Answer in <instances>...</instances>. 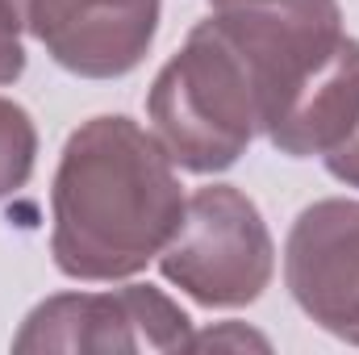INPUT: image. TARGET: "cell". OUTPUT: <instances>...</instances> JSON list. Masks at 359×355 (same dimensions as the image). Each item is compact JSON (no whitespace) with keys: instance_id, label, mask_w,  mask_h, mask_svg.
I'll return each instance as SVG.
<instances>
[{"instance_id":"11","label":"cell","mask_w":359,"mask_h":355,"mask_svg":"<svg viewBox=\"0 0 359 355\" xmlns=\"http://www.w3.org/2000/svg\"><path fill=\"white\" fill-rule=\"evenodd\" d=\"M322 159H326L330 176H339L343 184H355L359 188V121L347 130V138H343L334 151H326Z\"/></svg>"},{"instance_id":"12","label":"cell","mask_w":359,"mask_h":355,"mask_svg":"<svg viewBox=\"0 0 359 355\" xmlns=\"http://www.w3.org/2000/svg\"><path fill=\"white\" fill-rule=\"evenodd\" d=\"M222 343H234V347H268L259 335H251V330H213V335H205V339H192V347H222Z\"/></svg>"},{"instance_id":"10","label":"cell","mask_w":359,"mask_h":355,"mask_svg":"<svg viewBox=\"0 0 359 355\" xmlns=\"http://www.w3.org/2000/svg\"><path fill=\"white\" fill-rule=\"evenodd\" d=\"M29 25V0H0V84H13L25 72L21 29Z\"/></svg>"},{"instance_id":"5","label":"cell","mask_w":359,"mask_h":355,"mask_svg":"<svg viewBox=\"0 0 359 355\" xmlns=\"http://www.w3.org/2000/svg\"><path fill=\"white\" fill-rule=\"evenodd\" d=\"M192 322L176 301L151 284H126L117 293H63L42 301L13 351H184L192 347Z\"/></svg>"},{"instance_id":"7","label":"cell","mask_w":359,"mask_h":355,"mask_svg":"<svg viewBox=\"0 0 359 355\" xmlns=\"http://www.w3.org/2000/svg\"><path fill=\"white\" fill-rule=\"evenodd\" d=\"M159 0H29L34 38L76 76L109 80L142 63L155 42Z\"/></svg>"},{"instance_id":"1","label":"cell","mask_w":359,"mask_h":355,"mask_svg":"<svg viewBox=\"0 0 359 355\" xmlns=\"http://www.w3.org/2000/svg\"><path fill=\"white\" fill-rule=\"evenodd\" d=\"M50 205L55 264L76 280L142 272L184 217L168 151L130 117H92L67 138Z\"/></svg>"},{"instance_id":"9","label":"cell","mask_w":359,"mask_h":355,"mask_svg":"<svg viewBox=\"0 0 359 355\" xmlns=\"http://www.w3.org/2000/svg\"><path fill=\"white\" fill-rule=\"evenodd\" d=\"M34 155H38V134H34L29 113L0 96V201L13 196L29 180Z\"/></svg>"},{"instance_id":"3","label":"cell","mask_w":359,"mask_h":355,"mask_svg":"<svg viewBox=\"0 0 359 355\" xmlns=\"http://www.w3.org/2000/svg\"><path fill=\"white\" fill-rule=\"evenodd\" d=\"M159 267L201 305H251L271 280V234L251 196L209 184L184 201Z\"/></svg>"},{"instance_id":"8","label":"cell","mask_w":359,"mask_h":355,"mask_svg":"<svg viewBox=\"0 0 359 355\" xmlns=\"http://www.w3.org/2000/svg\"><path fill=\"white\" fill-rule=\"evenodd\" d=\"M359 121V42L343 38L334 59L297 92L268 126V138L284 155H326Z\"/></svg>"},{"instance_id":"6","label":"cell","mask_w":359,"mask_h":355,"mask_svg":"<svg viewBox=\"0 0 359 355\" xmlns=\"http://www.w3.org/2000/svg\"><path fill=\"white\" fill-rule=\"evenodd\" d=\"M284 276L322 330L359 343V201L309 205L292 222Z\"/></svg>"},{"instance_id":"4","label":"cell","mask_w":359,"mask_h":355,"mask_svg":"<svg viewBox=\"0 0 359 355\" xmlns=\"http://www.w3.org/2000/svg\"><path fill=\"white\" fill-rule=\"evenodd\" d=\"M209 8L255 76L264 126L334 59L347 38L339 0H209Z\"/></svg>"},{"instance_id":"2","label":"cell","mask_w":359,"mask_h":355,"mask_svg":"<svg viewBox=\"0 0 359 355\" xmlns=\"http://www.w3.org/2000/svg\"><path fill=\"white\" fill-rule=\"evenodd\" d=\"M151 121L168 159L188 172L230 168L255 130H264L255 76L213 17L188 34L184 51L159 72Z\"/></svg>"}]
</instances>
